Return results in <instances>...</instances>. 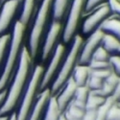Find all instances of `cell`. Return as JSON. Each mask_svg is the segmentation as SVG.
<instances>
[{"label":"cell","instance_id":"obj_27","mask_svg":"<svg viewBox=\"0 0 120 120\" xmlns=\"http://www.w3.org/2000/svg\"><path fill=\"white\" fill-rule=\"evenodd\" d=\"M112 98L114 99V101L116 103L120 102V78H119V81H118V84L116 86V88L114 90V93L112 95Z\"/></svg>","mask_w":120,"mask_h":120},{"label":"cell","instance_id":"obj_26","mask_svg":"<svg viewBox=\"0 0 120 120\" xmlns=\"http://www.w3.org/2000/svg\"><path fill=\"white\" fill-rule=\"evenodd\" d=\"M109 4L113 13L120 15V0H109Z\"/></svg>","mask_w":120,"mask_h":120},{"label":"cell","instance_id":"obj_6","mask_svg":"<svg viewBox=\"0 0 120 120\" xmlns=\"http://www.w3.org/2000/svg\"><path fill=\"white\" fill-rule=\"evenodd\" d=\"M86 0H72V3L67 13L62 41L64 44L71 43L75 36L78 34V28L82 23L83 15L85 14Z\"/></svg>","mask_w":120,"mask_h":120},{"label":"cell","instance_id":"obj_8","mask_svg":"<svg viewBox=\"0 0 120 120\" xmlns=\"http://www.w3.org/2000/svg\"><path fill=\"white\" fill-rule=\"evenodd\" d=\"M66 53H67L66 45L64 44L63 42H60L56 46L51 58H50V61H49L47 67L44 68L41 86H39V92L50 87L55 77L57 76L60 68H61V65L65 58Z\"/></svg>","mask_w":120,"mask_h":120},{"label":"cell","instance_id":"obj_19","mask_svg":"<svg viewBox=\"0 0 120 120\" xmlns=\"http://www.w3.org/2000/svg\"><path fill=\"white\" fill-rule=\"evenodd\" d=\"M101 45L111 55V57L120 56V41H118L113 36L104 33Z\"/></svg>","mask_w":120,"mask_h":120},{"label":"cell","instance_id":"obj_15","mask_svg":"<svg viewBox=\"0 0 120 120\" xmlns=\"http://www.w3.org/2000/svg\"><path fill=\"white\" fill-rule=\"evenodd\" d=\"M100 29L103 33L112 35L120 41V15L113 13L103 22Z\"/></svg>","mask_w":120,"mask_h":120},{"label":"cell","instance_id":"obj_3","mask_svg":"<svg viewBox=\"0 0 120 120\" xmlns=\"http://www.w3.org/2000/svg\"><path fill=\"white\" fill-rule=\"evenodd\" d=\"M84 41L85 38L80 34H77L73 38L72 42L70 43V47H69L68 52L65 55L61 68H60L57 76L55 77L53 83L49 87L50 93L52 96H56L64 87V86L68 82V80L71 78L74 69L78 64Z\"/></svg>","mask_w":120,"mask_h":120},{"label":"cell","instance_id":"obj_23","mask_svg":"<svg viewBox=\"0 0 120 120\" xmlns=\"http://www.w3.org/2000/svg\"><path fill=\"white\" fill-rule=\"evenodd\" d=\"M109 59H111V55H109L101 45V46H99L97 48V50L94 52L91 61H95V62H109Z\"/></svg>","mask_w":120,"mask_h":120},{"label":"cell","instance_id":"obj_5","mask_svg":"<svg viewBox=\"0 0 120 120\" xmlns=\"http://www.w3.org/2000/svg\"><path fill=\"white\" fill-rule=\"evenodd\" d=\"M44 72V66L38 64L33 68V71L28 85L22 94L17 109L15 112V120H28L31 114L37 97L39 93V86Z\"/></svg>","mask_w":120,"mask_h":120},{"label":"cell","instance_id":"obj_25","mask_svg":"<svg viewBox=\"0 0 120 120\" xmlns=\"http://www.w3.org/2000/svg\"><path fill=\"white\" fill-rule=\"evenodd\" d=\"M108 2H109V0H86L85 13H87L89 11H91L92 9H94L95 7L102 5L104 3H108Z\"/></svg>","mask_w":120,"mask_h":120},{"label":"cell","instance_id":"obj_32","mask_svg":"<svg viewBox=\"0 0 120 120\" xmlns=\"http://www.w3.org/2000/svg\"><path fill=\"white\" fill-rule=\"evenodd\" d=\"M3 2H4V0H0V7H1V5H2Z\"/></svg>","mask_w":120,"mask_h":120},{"label":"cell","instance_id":"obj_10","mask_svg":"<svg viewBox=\"0 0 120 120\" xmlns=\"http://www.w3.org/2000/svg\"><path fill=\"white\" fill-rule=\"evenodd\" d=\"M104 33L101 29H98L94 33H92L90 36L85 38L83 47L81 50L79 57L78 64L80 65H88L90 63L92 56L94 52L97 50L99 46L102 44V39H103Z\"/></svg>","mask_w":120,"mask_h":120},{"label":"cell","instance_id":"obj_11","mask_svg":"<svg viewBox=\"0 0 120 120\" xmlns=\"http://www.w3.org/2000/svg\"><path fill=\"white\" fill-rule=\"evenodd\" d=\"M19 6L20 3L15 0H7L2 3L0 7V38L8 34L7 31L13 22Z\"/></svg>","mask_w":120,"mask_h":120},{"label":"cell","instance_id":"obj_13","mask_svg":"<svg viewBox=\"0 0 120 120\" xmlns=\"http://www.w3.org/2000/svg\"><path fill=\"white\" fill-rule=\"evenodd\" d=\"M50 96H51V93H50L49 88L38 93L37 100L35 102V105H34V108H33V111L31 114H30V117L28 120H41V117L44 112V109L46 107V104L48 102Z\"/></svg>","mask_w":120,"mask_h":120},{"label":"cell","instance_id":"obj_18","mask_svg":"<svg viewBox=\"0 0 120 120\" xmlns=\"http://www.w3.org/2000/svg\"><path fill=\"white\" fill-rule=\"evenodd\" d=\"M90 73H91V70L88 65L77 64L71 78L78 87L79 86H86L87 81H88L89 77H90Z\"/></svg>","mask_w":120,"mask_h":120},{"label":"cell","instance_id":"obj_30","mask_svg":"<svg viewBox=\"0 0 120 120\" xmlns=\"http://www.w3.org/2000/svg\"><path fill=\"white\" fill-rule=\"evenodd\" d=\"M9 117H0V120H8Z\"/></svg>","mask_w":120,"mask_h":120},{"label":"cell","instance_id":"obj_2","mask_svg":"<svg viewBox=\"0 0 120 120\" xmlns=\"http://www.w3.org/2000/svg\"><path fill=\"white\" fill-rule=\"evenodd\" d=\"M26 28L27 27L25 25H23L18 20H16L14 24L8 50L5 57L4 65L2 67L1 72H0V92L7 89L8 85L14 75L21 50L24 46L23 39Z\"/></svg>","mask_w":120,"mask_h":120},{"label":"cell","instance_id":"obj_17","mask_svg":"<svg viewBox=\"0 0 120 120\" xmlns=\"http://www.w3.org/2000/svg\"><path fill=\"white\" fill-rule=\"evenodd\" d=\"M62 115L63 112L59 108L56 97L51 95L46 104V107L41 117V120H60Z\"/></svg>","mask_w":120,"mask_h":120},{"label":"cell","instance_id":"obj_7","mask_svg":"<svg viewBox=\"0 0 120 120\" xmlns=\"http://www.w3.org/2000/svg\"><path fill=\"white\" fill-rule=\"evenodd\" d=\"M112 14L113 12L109 2L99 5L94 9H92L91 11L85 13L81 23V30H82L81 36L84 38L90 36L96 30L100 29L103 22Z\"/></svg>","mask_w":120,"mask_h":120},{"label":"cell","instance_id":"obj_33","mask_svg":"<svg viewBox=\"0 0 120 120\" xmlns=\"http://www.w3.org/2000/svg\"><path fill=\"white\" fill-rule=\"evenodd\" d=\"M118 104H119V105H120V102H118Z\"/></svg>","mask_w":120,"mask_h":120},{"label":"cell","instance_id":"obj_21","mask_svg":"<svg viewBox=\"0 0 120 120\" xmlns=\"http://www.w3.org/2000/svg\"><path fill=\"white\" fill-rule=\"evenodd\" d=\"M108 98L100 94L99 91H90L86 104V111H97Z\"/></svg>","mask_w":120,"mask_h":120},{"label":"cell","instance_id":"obj_24","mask_svg":"<svg viewBox=\"0 0 120 120\" xmlns=\"http://www.w3.org/2000/svg\"><path fill=\"white\" fill-rule=\"evenodd\" d=\"M109 64H111L112 72L120 78V56H112L109 59Z\"/></svg>","mask_w":120,"mask_h":120},{"label":"cell","instance_id":"obj_16","mask_svg":"<svg viewBox=\"0 0 120 120\" xmlns=\"http://www.w3.org/2000/svg\"><path fill=\"white\" fill-rule=\"evenodd\" d=\"M71 3L72 0H53L52 20L64 23Z\"/></svg>","mask_w":120,"mask_h":120},{"label":"cell","instance_id":"obj_12","mask_svg":"<svg viewBox=\"0 0 120 120\" xmlns=\"http://www.w3.org/2000/svg\"><path fill=\"white\" fill-rule=\"evenodd\" d=\"M77 87L78 86L74 83L72 78H70L68 80V82L64 86V87L60 90V92L55 96L59 108L62 111V112H64L66 109V108L73 101Z\"/></svg>","mask_w":120,"mask_h":120},{"label":"cell","instance_id":"obj_29","mask_svg":"<svg viewBox=\"0 0 120 120\" xmlns=\"http://www.w3.org/2000/svg\"><path fill=\"white\" fill-rule=\"evenodd\" d=\"M8 120H15V112H14V113H13L11 116H9Z\"/></svg>","mask_w":120,"mask_h":120},{"label":"cell","instance_id":"obj_28","mask_svg":"<svg viewBox=\"0 0 120 120\" xmlns=\"http://www.w3.org/2000/svg\"><path fill=\"white\" fill-rule=\"evenodd\" d=\"M5 97H6V89L0 92V108H1V106H2V104L4 102Z\"/></svg>","mask_w":120,"mask_h":120},{"label":"cell","instance_id":"obj_22","mask_svg":"<svg viewBox=\"0 0 120 120\" xmlns=\"http://www.w3.org/2000/svg\"><path fill=\"white\" fill-rule=\"evenodd\" d=\"M10 38H11L10 34H6L0 38V72H1L2 67L4 65L5 57H6V53H7L9 42H10Z\"/></svg>","mask_w":120,"mask_h":120},{"label":"cell","instance_id":"obj_1","mask_svg":"<svg viewBox=\"0 0 120 120\" xmlns=\"http://www.w3.org/2000/svg\"><path fill=\"white\" fill-rule=\"evenodd\" d=\"M33 61L27 47L24 45L14 75L6 89V97L0 108V117H9L15 112L22 94L28 85L33 71Z\"/></svg>","mask_w":120,"mask_h":120},{"label":"cell","instance_id":"obj_9","mask_svg":"<svg viewBox=\"0 0 120 120\" xmlns=\"http://www.w3.org/2000/svg\"><path fill=\"white\" fill-rule=\"evenodd\" d=\"M64 23L52 20L45 33V38L41 50V62L45 63L51 58L56 46L60 43V38L63 36Z\"/></svg>","mask_w":120,"mask_h":120},{"label":"cell","instance_id":"obj_4","mask_svg":"<svg viewBox=\"0 0 120 120\" xmlns=\"http://www.w3.org/2000/svg\"><path fill=\"white\" fill-rule=\"evenodd\" d=\"M52 5L53 0H41L34 17L33 25L29 36L28 46H26L33 60L38 55L42 38L48 29L47 24L49 18L50 16H52Z\"/></svg>","mask_w":120,"mask_h":120},{"label":"cell","instance_id":"obj_31","mask_svg":"<svg viewBox=\"0 0 120 120\" xmlns=\"http://www.w3.org/2000/svg\"><path fill=\"white\" fill-rule=\"evenodd\" d=\"M4 1H7V0H4ZM15 1H17V2H19L21 4V2H22V0H15Z\"/></svg>","mask_w":120,"mask_h":120},{"label":"cell","instance_id":"obj_14","mask_svg":"<svg viewBox=\"0 0 120 120\" xmlns=\"http://www.w3.org/2000/svg\"><path fill=\"white\" fill-rule=\"evenodd\" d=\"M38 0H22L21 2V12L18 21L27 27L29 22L35 17L38 7L37 6Z\"/></svg>","mask_w":120,"mask_h":120},{"label":"cell","instance_id":"obj_20","mask_svg":"<svg viewBox=\"0 0 120 120\" xmlns=\"http://www.w3.org/2000/svg\"><path fill=\"white\" fill-rule=\"evenodd\" d=\"M119 81V77H117L113 72L109 75L104 82V85L102 86V88L100 89L99 93L102 94L104 97L106 98H109V97H112L114 90L116 88V86L118 84Z\"/></svg>","mask_w":120,"mask_h":120}]
</instances>
